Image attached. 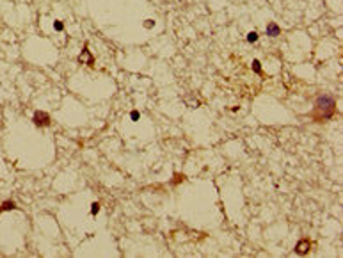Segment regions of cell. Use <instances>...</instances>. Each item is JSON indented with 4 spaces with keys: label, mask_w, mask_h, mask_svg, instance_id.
I'll return each instance as SVG.
<instances>
[{
    "label": "cell",
    "mask_w": 343,
    "mask_h": 258,
    "mask_svg": "<svg viewBox=\"0 0 343 258\" xmlns=\"http://www.w3.org/2000/svg\"><path fill=\"white\" fill-rule=\"evenodd\" d=\"M334 114H336V100H334L331 94H320L316 100H315V109L311 112L313 121H327L331 119Z\"/></svg>",
    "instance_id": "1"
},
{
    "label": "cell",
    "mask_w": 343,
    "mask_h": 258,
    "mask_svg": "<svg viewBox=\"0 0 343 258\" xmlns=\"http://www.w3.org/2000/svg\"><path fill=\"white\" fill-rule=\"evenodd\" d=\"M50 123H52V119H50V114L48 112H45V111H36L34 112V125L36 126L46 128V126H50Z\"/></svg>",
    "instance_id": "2"
},
{
    "label": "cell",
    "mask_w": 343,
    "mask_h": 258,
    "mask_svg": "<svg viewBox=\"0 0 343 258\" xmlns=\"http://www.w3.org/2000/svg\"><path fill=\"white\" fill-rule=\"evenodd\" d=\"M311 246H313V242L309 238H302L301 242L295 246V253H297V255H308L309 249H311Z\"/></svg>",
    "instance_id": "3"
},
{
    "label": "cell",
    "mask_w": 343,
    "mask_h": 258,
    "mask_svg": "<svg viewBox=\"0 0 343 258\" xmlns=\"http://www.w3.org/2000/svg\"><path fill=\"white\" fill-rule=\"evenodd\" d=\"M80 62H85L87 66H93L94 64V59H93V55H91V52H89V48L87 46H84V50L80 52V59H78Z\"/></svg>",
    "instance_id": "4"
},
{
    "label": "cell",
    "mask_w": 343,
    "mask_h": 258,
    "mask_svg": "<svg viewBox=\"0 0 343 258\" xmlns=\"http://www.w3.org/2000/svg\"><path fill=\"white\" fill-rule=\"evenodd\" d=\"M267 34H269V36H272V38L279 36V34H281L279 25H277V23H269V25H267Z\"/></svg>",
    "instance_id": "5"
},
{
    "label": "cell",
    "mask_w": 343,
    "mask_h": 258,
    "mask_svg": "<svg viewBox=\"0 0 343 258\" xmlns=\"http://www.w3.org/2000/svg\"><path fill=\"white\" fill-rule=\"evenodd\" d=\"M14 208H16L14 201H5L4 205L0 206V214H2V212H5V210H14Z\"/></svg>",
    "instance_id": "6"
},
{
    "label": "cell",
    "mask_w": 343,
    "mask_h": 258,
    "mask_svg": "<svg viewBox=\"0 0 343 258\" xmlns=\"http://www.w3.org/2000/svg\"><path fill=\"white\" fill-rule=\"evenodd\" d=\"M252 70H254L256 73H260V75L263 73V71H261V64H260V61H254V62H252Z\"/></svg>",
    "instance_id": "7"
},
{
    "label": "cell",
    "mask_w": 343,
    "mask_h": 258,
    "mask_svg": "<svg viewBox=\"0 0 343 258\" xmlns=\"http://www.w3.org/2000/svg\"><path fill=\"white\" fill-rule=\"evenodd\" d=\"M53 29H55L57 32H63L64 31V23L63 21H55V23H53Z\"/></svg>",
    "instance_id": "8"
},
{
    "label": "cell",
    "mask_w": 343,
    "mask_h": 258,
    "mask_svg": "<svg viewBox=\"0 0 343 258\" xmlns=\"http://www.w3.org/2000/svg\"><path fill=\"white\" fill-rule=\"evenodd\" d=\"M247 41H249V43L258 41V32H251L249 36H247Z\"/></svg>",
    "instance_id": "9"
},
{
    "label": "cell",
    "mask_w": 343,
    "mask_h": 258,
    "mask_svg": "<svg viewBox=\"0 0 343 258\" xmlns=\"http://www.w3.org/2000/svg\"><path fill=\"white\" fill-rule=\"evenodd\" d=\"M98 208H100V203H98V201H96V203H93V206H91V214H93V216H96Z\"/></svg>",
    "instance_id": "10"
},
{
    "label": "cell",
    "mask_w": 343,
    "mask_h": 258,
    "mask_svg": "<svg viewBox=\"0 0 343 258\" xmlns=\"http://www.w3.org/2000/svg\"><path fill=\"white\" fill-rule=\"evenodd\" d=\"M132 119H134V121L139 119V112H137V111H132Z\"/></svg>",
    "instance_id": "11"
}]
</instances>
